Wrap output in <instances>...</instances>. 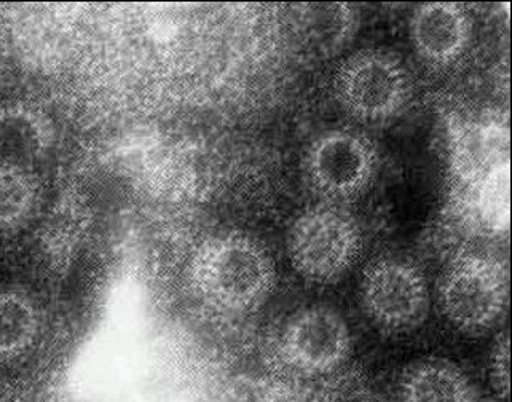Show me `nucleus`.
Returning <instances> with one entry per match:
<instances>
[{"instance_id": "obj_1", "label": "nucleus", "mask_w": 512, "mask_h": 402, "mask_svg": "<svg viewBox=\"0 0 512 402\" xmlns=\"http://www.w3.org/2000/svg\"><path fill=\"white\" fill-rule=\"evenodd\" d=\"M193 291L206 305L230 315L256 312L276 283L275 262L262 243L243 233L205 241L190 264Z\"/></svg>"}, {"instance_id": "obj_2", "label": "nucleus", "mask_w": 512, "mask_h": 402, "mask_svg": "<svg viewBox=\"0 0 512 402\" xmlns=\"http://www.w3.org/2000/svg\"><path fill=\"white\" fill-rule=\"evenodd\" d=\"M332 91L351 119L383 125L404 114L414 96V82L399 56L382 48H364L337 67Z\"/></svg>"}, {"instance_id": "obj_3", "label": "nucleus", "mask_w": 512, "mask_h": 402, "mask_svg": "<svg viewBox=\"0 0 512 402\" xmlns=\"http://www.w3.org/2000/svg\"><path fill=\"white\" fill-rule=\"evenodd\" d=\"M363 230L345 206L320 203L305 209L288 233V257L304 280L334 284L363 253Z\"/></svg>"}, {"instance_id": "obj_4", "label": "nucleus", "mask_w": 512, "mask_h": 402, "mask_svg": "<svg viewBox=\"0 0 512 402\" xmlns=\"http://www.w3.org/2000/svg\"><path fill=\"white\" fill-rule=\"evenodd\" d=\"M508 296V267L492 254H460L439 281L442 315L463 334L484 335L497 328L505 318Z\"/></svg>"}, {"instance_id": "obj_5", "label": "nucleus", "mask_w": 512, "mask_h": 402, "mask_svg": "<svg viewBox=\"0 0 512 402\" xmlns=\"http://www.w3.org/2000/svg\"><path fill=\"white\" fill-rule=\"evenodd\" d=\"M304 178L321 203L345 206L363 198L379 174V150L366 134L331 130L308 146Z\"/></svg>"}, {"instance_id": "obj_6", "label": "nucleus", "mask_w": 512, "mask_h": 402, "mask_svg": "<svg viewBox=\"0 0 512 402\" xmlns=\"http://www.w3.org/2000/svg\"><path fill=\"white\" fill-rule=\"evenodd\" d=\"M359 299L369 321L386 334L414 331L430 313L425 273L399 257H382L364 270Z\"/></svg>"}, {"instance_id": "obj_7", "label": "nucleus", "mask_w": 512, "mask_h": 402, "mask_svg": "<svg viewBox=\"0 0 512 402\" xmlns=\"http://www.w3.org/2000/svg\"><path fill=\"white\" fill-rule=\"evenodd\" d=\"M353 350L347 321L335 308L310 305L284 324L278 355L292 372L318 379L339 371Z\"/></svg>"}, {"instance_id": "obj_8", "label": "nucleus", "mask_w": 512, "mask_h": 402, "mask_svg": "<svg viewBox=\"0 0 512 402\" xmlns=\"http://www.w3.org/2000/svg\"><path fill=\"white\" fill-rule=\"evenodd\" d=\"M473 32V18L468 10L450 2L420 5L409 23L415 55L433 71L455 66L471 47Z\"/></svg>"}, {"instance_id": "obj_9", "label": "nucleus", "mask_w": 512, "mask_h": 402, "mask_svg": "<svg viewBox=\"0 0 512 402\" xmlns=\"http://www.w3.org/2000/svg\"><path fill=\"white\" fill-rule=\"evenodd\" d=\"M455 176L465 189L509 165V128L505 120H479L460 131L453 147Z\"/></svg>"}, {"instance_id": "obj_10", "label": "nucleus", "mask_w": 512, "mask_h": 402, "mask_svg": "<svg viewBox=\"0 0 512 402\" xmlns=\"http://www.w3.org/2000/svg\"><path fill=\"white\" fill-rule=\"evenodd\" d=\"M399 402H479L474 383L457 364L425 359L407 369Z\"/></svg>"}, {"instance_id": "obj_11", "label": "nucleus", "mask_w": 512, "mask_h": 402, "mask_svg": "<svg viewBox=\"0 0 512 402\" xmlns=\"http://www.w3.org/2000/svg\"><path fill=\"white\" fill-rule=\"evenodd\" d=\"M466 216L469 227L484 237H500L508 232L509 165L492 171L482 181L466 189Z\"/></svg>"}, {"instance_id": "obj_12", "label": "nucleus", "mask_w": 512, "mask_h": 402, "mask_svg": "<svg viewBox=\"0 0 512 402\" xmlns=\"http://www.w3.org/2000/svg\"><path fill=\"white\" fill-rule=\"evenodd\" d=\"M50 141L52 128L40 112L23 106L0 111V152L5 160L20 163L39 157Z\"/></svg>"}, {"instance_id": "obj_13", "label": "nucleus", "mask_w": 512, "mask_h": 402, "mask_svg": "<svg viewBox=\"0 0 512 402\" xmlns=\"http://www.w3.org/2000/svg\"><path fill=\"white\" fill-rule=\"evenodd\" d=\"M305 26V40L315 58L327 60L350 44L358 28V15L348 5H315L307 10Z\"/></svg>"}, {"instance_id": "obj_14", "label": "nucleus", "mask_w": 512, "mask_h": 402, "mask_svg": "<svg viewBox=\"0 0 512 402\" xmlns=\"http://www.w3.org/2000/svg\"><path fill=\"white\" fill-rule=\"evenodd\" d=\"M36 305L23 292L0 294V361L20 358L39 334Z\"/></svg>"}, {"instance_id": "obj_15", "label": "nucleus", "mask_w": 512, "mask_h": 402, "mask_svg": "<svg viewBox=\"0 0 512 402\" xmlns=\"http://www.w3.org/2000/svg\"><path fill=\"white\" fill-rule=\"evenodd\" d=\"M39 201L36 179L21 163L0 160V232L26 224Z\"/></svg>"}, {"instance_id": "obj_16", "label": "nucleus", "mask_w": 512, "mask_h": 402, "mask_svg": "<svg viewBox=\"0 0 512 402\" xmlns=\"http://www.w3.org/2000/svg\"><path fill=\"white\" fill-rule=\"evenodd\" d=\"M493 380L497 382V388L503 393L508 391L509 382V348L508 337L503 335L498 340L497 347L493 350L492 358Z\"/></svg>"}]
</instances>
